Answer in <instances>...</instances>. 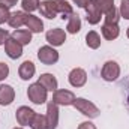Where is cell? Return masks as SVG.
<instances>
[{"label": "cell", "instance_id": "cell-22", "mask_svg": "<svg viewBox=\"0 0 129 129\" xmlns=\"http://www.w3.org/2000/svg\"><path fill=\"white\" fill-rule=\"evenodd\" d=\"M56 5H57V11L59 14H62V18H69L72 14H74V9L72 6L66 2V0H56Z\"/></svg>", "mask_w": 129, "mask_h": 129}, {"label": "cell", "instance_id": "cell-24", "mask_svg": "<svg viewBox=\"0 0 129 129\" xmlns=\"http://www.w3.org/2000/svg\"><path fill=\"white\" fill-rule=\"evenodd\" d=\"M30 126H32V129H48L47 117H45L44 114H35Z\"/></svg>", "mask_w": 129, "mask_h": 129}, {"label": "cell", "instance_id": "cell-15", "mask_svg": "<svg viewBox=\"0 0 129 129\" xmlns=\"http://www.w3.org/2000/svg\"><path fill=\"white\" fill-rule=\"evenodd\" d=\"M38 83L42 84L48 92H56V90H57V86H59L57 78H56L53 74H42V75L39 77Z\"/></svg>", "mask_w": 129, "mask_h": 129}, {"label": "cell", "instance_id": "cell-17", "mask_svg": "<svg viewBox=\"0 0 129 129\" xmlns=\"http://www.w3.org/2000/svg\"><path fill=\"white\" fill-rule=\"evenodd\" d=\"M24 26H26L32 33H41L44 30V23L41 21V18L35 17L32 14H27V17H26V24H24Z\"/></svg>", "mask_w": 129, "mask_h": 129}, {"label": "cell", "instance_id": "cell-31", "mask_svg": "<svg viewBox=\"0 0 129 129\" xmlns=\"http://www.w3.org/2000/svg\"><path fill=\"white\" fill-rule=\"evenodd\" d=\"M78 129H96V126L92 122H83L78 125Z\"/></svg>", "mask_w": 129, "mask_h": 129}, {"label": "cell", "instance_id": "cell-12", "mask_svg": "<svg viewBox=\"0 0 129 129\" xmlns=\"http://www.w3.org/2000/svg\"><path fill=\"white\" fill-rule=\"evenodd\" d=\"M15 99V90L9 84H2L0 86V105L6 107L11 105Z\"/></svg>", "mask_w": 129, "mask_h": 129}, {"label": "cell", "instance_id": "cell-35", "mask_svg": "<svg viewBox=\"0 0 129 129\" xmlns=\"http://www.w3.org/2000/svg\"><path fill=\"white\" fill-rule=\"evenodd\" d=\"M14 129H23V128H14Z\"/></svg>", "mask_w": 129, "mask_h": 129}, {"label": "cell", "instance_id": "cell-8", "mask_svg": "<svg viewBox=\"0 0 129 129\" xmlns=\"http://www.w3.org/2000/svg\"><path fill=\"white\" fill-rule=\"evenodd\" d=\"M68 80H69V83H71L72 87H83L86 84V81H87V74L81 68H74L69 72Z\"/></svg>", "mask_w": 129, "mask_h": 129}, {"label": "cell", "instance_id": "cell-4", "mask_svg": "<svg viewBox=\"0 0 129 129\" xmlns=\"http://www.w3.org/2000/svg\"><path fill=\"white\" fill-rule=\"evenodd\" d=\"M101 77L105 81H116L120 77V66H119V63L114 62V60L105 62L104 66H102V71H101Z\"/></svg>", "mask_w": 129, "mask_h": 129}, {"label": "cell", "instance_id": "cell-5", "mask_svg": "<svg viewBox=\"0 0 129 129\" xmlns=\"http://www.w3.org/2000/svg\"><path fill=\"white\" fill-rule=\"evenodd\" d=\"M77 96L71 92V90H66V89H57L56 92H53V102L57 104V105H63V107H68V105H74Z\"/></svg>", "mask_w": 129, "mask_h": 129}, {"label": "cell", "instance_id": "cell-19", "mask_svg": "<svg viewBox=\"0 0 129 129\" xmlns=\"http://www.w3.org/2000/svg\"><path fill=\"white\" fill-rule=\"evenodd\" d=\"M26 17H27V14L24 12V11H17V12H14V14H11V17H9V26L12 27V29H20L21 26H24L26 24Z\"/></svg>", "mask_w": 129, "mask_h": 129}, {"label": "cell", "instance_id": "cell-26", "mask_svg": "<svg viewBox=\"0 0 129 129\" xmlns=\"http://www.w3.org/2000/svg\"><path fill=\"white\" fill-rule=\"evenodd\" d=\"M39 0H23L21 2V6H23V11L24 12H33L36 9H39Z\"/></svg>", "mask_w": 129, "mask_h": 129}, {"label": "cell", "instance_id": "cell-21", "mask_svg": "<svg viewBox=\"0 0 129 129\" xmlns=\"http://www.w3.org/2000/svg\"><path fill=\"white\" fill-rule=\"evenodd\" d=\"M86 44L89 48L92 50H98L101 47V36L98 35V32L95 30H90V32L86 35Z\"/></svg>", "mask_w": 129, "mask_h": 129}, {"label": "cell", "instance_id": "cell-32", "mask_svg": "<svg viewBox=\"0 0 129 129\" xmlns=\"http://www.w3.org/2000/svg\"><path fill=\"white\" fill-rule=\"evenodd\" d=\"M18 3V0H0V5H5L6 8H12Z\"/></svg>", "mask_w": 129, "mask_h": 129}, {"label": "cell", "instance_id": "cell-7", "mask_svg": "<svg viewBox=\"0 0 129 129\" xmlns=\"http://www.w3.org/2000/svg\"><path fill=\"white\" fill-rule=\"evenodd\" d=\"M47 125H48V129H56L57 125H59V105L54 104L53 101L48 102L47 105Z\"/></svg>", "mask_w": 129, "mask_h": 129}, {"label": "cell", "instance_id": "cell-25", "mask_svg": "<svg viewBox=\"0 0 129 129\" xmlns=\"http://www.w3.org/2000/svg\"><path fill=\"white\" fill-rule=\"evenodd\" d=\"M119 14H120V12H119V11L116 9V6H114V8L110 9L107 14H104V15H105V17H104V18H105V23H110V24H119V18H120Z\"/></svg>", "mask_w": 129, "mask_h": 129}, {"label": "cell", "instance_id": "cell-1", "mask_svg": "<svg viewBox=\"0 0 129 129\" xmlns=\"http://www.w3.org/2000/svg\"><path fill=\"white\" fill-rule=\"evenodd\" d=\"M74 107H75L81 114H84V116L89 117V119H95V117L99 116V113H101L99 108H98L92 101H87V99H84V98H77L75 102H74Z\"/></svg>", "mask_w": 129, "mask_h": 129}, {"label": "cell", "instance_id": "cell-18", "mask_svg": "<svg viewBox=\"0 0 129 129\" xmlns=\"http://www.w3.org/2000/svg\"><path fill=\"white\" fill-rule=\"evenodd\" d=\"M12 39H15L21 45H29L32 42V32L29 29H17L15 32L11 35Z\"/></svg>", "mask_w": 129, "mask_h": 129}, {"label": "cell", "instance_id": "cell-11", "mask_svg": "<svg viewBox=\"0 0 129 129\" xmlns=\"http://www.w3.org/2000/svg\"><path fill=\"white\" fill-rule=\"evenodd\" d=\"M5 51H6V54H8L9 59H14L15 60L18 57H21V54H23V45L18 44L15 39L9 38L6 41V44H5Z\"/></svg>", "mask_w": 129, "mask_h": 129}, {"label": "cell", "instance_id": "cell-20", "mask_svg": "<svg viewBox=\"0 0 129 129\" xmlns=\"http://www.w3.org/2000/svg\"><path fill=\"white\" fill-rule=\"evenodd\" d=\"M66 30L72 35L78 33L81 30V18L77 15V14H72L69 18H68V24H66Z\"/></svg>", "mask_w": 129, "mask_h": 129}, {"label": "cell", "instance_id": "cell-6", "mask_svg": "<svg viewBox=\"0 0 129 129\" xmlns=\"http://www.w3.org/2000/svg\"><path fill=\"white\" fill-rule=\"evenodd\" d=\"M35 114H36V113L33 111L32 108L23 105V107H20V108L15 111V119H17L18 125H21V126H27V125L32 123Z\"/></svg>", "mask_w": 129, "mask_h": 129}, {"label": "cell", "instance_id": "cell-27", "mask_svg": "<svg viewBox=\"0 0 129 129\" xmlns=\"http://www.w3.org/2000/svg\"><path fill=\"white\" fill-rule=\"evenodd\" d=\"M120 15L125 18V20H129V0H122L120 2V9H119Z\"/></svg>", "mask_w": 129, "mask_h": 129}, {"label": "cell", "instance_id": "cell-3", "mask_svg": "<svg viewBox=\"0 0 129 129\" xmlns=\"http://www.w3.org/2000/svg\"><path fill=\"white\" fill-rule=\"evenodd\" d=\"M38 59H39L41 63L51 66V64L57 63V60H59V51L54 47H51V45H44V47H41L38 50Z\"/></svg>", "mask_w": 129, "mask_h": 129}, {"label": "cell", "instance_id": "cell-33", "mask_svg": "<svg viewBox=\"0 0 129 129\" xmlns=\"http://www.w3.org/2000/svg\"><path fill=\"white\" fill-rule=\"evenodd\" d=\"M78 8H86V5L89 3V0H72Z\"/></svg>", "mask_w": 129, "mask_h": 129}, {"label": "cell", "instance_id": "cell-14", "mask_svg": "<svg viewBox=\"0 0 129 129\" xmlns=\"http://www.w3.org/2000/svg\"><path fill=\"white\" fill-rule=\"evenodd\" d=\"M35 72H36V68H35L33 62H30V60L23 62V63L20 64V68H18V75H20V78L24 80V81L30 80L33 75H35Z\"/></svg>", "mask_w": 129, "mask_h": 129}, {"label": "cell", "instance_id": "cell-30", "mask_svg": "<svg viewBox=\"0 0 129 129\" xmlns=\"http://www.w3.org/2000/svg\"><path fill=\"white\" fill-rule=\"evenodd\" d=\"M9 38H11V35L6 29H0V45H5Z\"/></svg>", "mask_w": 129, "mask_h": 129}, {"label": "cell", "instance_id": "cell-29", "mask_svg": "<svg viewBox=\"0 0 129 129\" xmlns=\"http://www.w3.org/2000/svg\"><path fill=\"white\" fill-rule=\"evenodd\" d=\"M9 75V66L3 62H0V81H3Z\"/></svg>", "mask_w": 129, "mask_h": 129}, {"label": "cell", "instance_id": "cell-23", "mask_svg": "<svg viewBox=\"0 0 129 129\" xmlns=\"http://www.w3.org/2000/svg\"><path fill=\"white\" fill-rule=\"evenodd\" d=\"M93 6H96L102 14H107L110 9L114 8V0H89Z\"/></svg>", "mask_w": 129, "mask_h": 129}, {"label": "cell", "instance_id": "cell-10", "mask_svg": "<svg viewBox=\"0 0 129 129\" xmlns=\"http://www.w3.org/2000/svg\"><path fill=\"white\" fill-rule=\"evenodd\" d=\"M39 11H41V15L48 18V20H53L56 18V15L59 14L57 11V5H56V0H45V2H41L39 5Z\"/></svg>", "mask_w": 129, "mask_h": 129}, {"label": "cell", "instance_id": "cell-2", "mask_svg": "<svg viewBox=\"0 0 129 129\" xmlns=\"http://www.w3.org/2000/svg\"><path fill=\"white\" fill-rule=\"evenodd\" d=\"M47 95H48V90L39 83H33L27 89V98L36 105L45 104L47 102Z\"/></svg>", "mask_w": 129, "mask_h": 129}, {"label": "cell", "instance_id": "cell-16", "mask_svg": "<svg viewBox=\"0 0 129 129\" xmlns=\"http://www.w3.org/2000/svg\"><path fill=\"white\" fill-rule=\"evenodd\" d=\"M86 14H87V21H89V24H92V26H95V24H98L99 21H101V18H102V12L98 9L96 6H93L90 2L86 5Z\"/></svg>", "mask_w": 129, "mask_h": 129}, {"label": "cell", "instance_id": "cell-13", "mask_svg": "<svg viewBox=\"0 0 129 129\" xmlns=\"http://www.w3.org/2000/svg\"><path fill=\"white\" fill-rule=\"evenodd\" d=\"M101 32H102V36H104L107 41H114V39L119 38V35H120V29H119V24L104 23Z\"/></svg>", "mask_w": 129, "mask_h": 129}, {"label": "cell", "instance_id": "cell-34", "mask_svg": "<svg viewBox=\"0 0 129 129\" xmlns=\"http://www.w3.org/2000/svg\"><path fill=\"white\" fill-rule=\"evenodd\" d=\"M126 36H128V39H129V27H128V30H126Z\"/></svg>", "mask_w": 129, "mask_h": 129}, {"label": "cell", "instance_id": "cell-9", "mask_svg": "<svg viewBox=\"0 0 129 129\" xmlns=\"http://www.w3.org/2000/svg\"><path fill=\"white\" fill-rule=\"evenodd\" d=\"M45 39L53 47H60V45H63L64 41H66V33L62 29H51V30H48L45 33Z\"/></svg>", "mask_w": 129, "mask_h": 129}, {"label": "cell", "instance_id": "cell-28", "mask_svg": "<svg viewBox=\"0 0 129 129\" xmlns=\"http://www.w3.org/2000/svg\"><path fill=\"white\" fill-rule=\"evenodd\" d=\"M9 17H11V12H9V8H6L5 5H0V24L9 21Z\"/></svg>", "mask_w": 129, "mask_h": 129}, {"label": "cell", "instance_id": "cell-36", "mask_svg": "<svg viewBox=\"0 0 129 129\" xmlns=\"http://www.w3.org/2000/svg\"><path fill=\"white\" fill-rule=\"evenodd\" d=\"M128 101H129V99H128Z\"/></svg>", "mask_w": 129, "mask_h": 129}]
</instances>
